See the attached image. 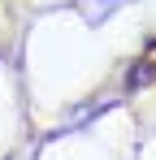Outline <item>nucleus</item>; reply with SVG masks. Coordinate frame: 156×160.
I'll return each instance as SVG.
<instances>
[{
	"label": "nucleus",
	"instance_id": "obj_1",
	"mask_svg": "<svg viewBox=\"0 0 156 160\" xmlns=\"http://www.w3.org/2000/svg\"><path fill=\"white\" fill-rule=\"evenodd\" d=\"M152 78H156V61H139L134 74H130V87H148Z\"/></svg>",
	"mask_w": 156,
	"mask_h": 160
}]
</instances>
